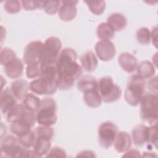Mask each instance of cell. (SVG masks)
<instances>
[{
	"label": "cell",
	"mask_w": 158,
	"mask_h": 158,
	"mask_svg": "<svg viewBox=\"0 0 158 158\" xmlns=\"http://www.w3.org/2000/svg\"><path fill=\"white\" fill-rule=\"evenodd\" d=\"M151 40L156 48L157 47V28L155 27L151 31Z\"/></svg>",
	"instance_id": "cell-40"
},
{
	"label": "cell",
	"mask_w": 158,
	"mask_h": 158,
	"mask_svg": "<svg viewBox=\"0 0 158 158\" xmlns=\"http://www.w3.org/2000/svg\"><path fill=\"white\" fill-rule=\"evenodd\" d=\"M94 50L98 57L102 61L112 60L116 54L115 45L110 41L101 40L97 42Z\"/></svg>",
	"instance_id": "cell-11"
},
{
	"label": "cell",
	"mask_w": 158,
	"mask_h": 158,
	"mask_svg": "<svg viewBox=\"0 0 158 158\" xmlns=\"http://www.w3.org/2000/svg\"><path fill=\"white\" fill-rule=\"evenodd\" d=\"M148 87L152 93H157V77H153L149 81Z\"/></svg>",
	"instance_id": "cell-39"
},
{
	"label": "cell",
	"mask_w": 158,
	"mask_h": 158,
	"mask_svg": "<svg viewBox=\"0 0 158 158\" xmlns=\"http://www.w3.org/2000/svg\"><path fill=\"white\" fill-rule=\"evenodd\" d=\"M118 62L121 68L128 73L134 72L138 67L137 59L128 52L121 53L118 57Z\"/></svg>",
	"instance_id": "cell-17"
},
{
	"label": "cell",
	"mask_w": 158,
	"mask_h": 158,
	"mask_svg": "<svg viewBox=\"0 0 158 158\" xmlns=\"http://www.w3.org/2000/svg\"><path fill=\"white\" fill-rule=\"evenodd\" d=\"M83 101L88 107L91 108L98 107L102 101L98 88L84 92Z\"/></svg>",
	"instance_id": "cell-22"
},
{
	"label": "cell",
	"mask_w": 158,
	"mask_h": 158,
	"mask_svg": "<svg viewBox=\"0 0 158 158\" xmlns=\"http://www.w3.org/2000/svg\"><path fill=\"white\" fill-rule=\"evenodd\" d=\"M145 87L146 81L144 79L138 75L131 76L128 80L125 91L124 98L126 102L133 107L138 106L144 94Z\"/></svg>",
	"instance_id": "cell-5"
},
{
	"label": "cell",
	"mask_w": 158,
	"mask_h": 158,
	"mask_svg": "<svg viewBox=\"0 0 158 158\" xmlns=\"http://www.w3.org/2000/svg\"><path fill=\"white\" fill-rule=\"evenodd\" d=\"M114 148L118 152H125L131 148L132 141L130 136L126 131L117 132L115 141Z\"/></svg>",
	"instance_id": "cell-18"
},
{
	"label": "cell",
	"mask_w": 158,
	"mask_h": 158,
	"mask_svg": "<svg viewBox=\"0 0 158 158\" xmlns=\"http://www.w3.org/2000/svg\"><path fill=\"white\" fill-rule=\"evenodd\" d=\"M140 117L149 125L157 124V93H148L143 95L140 101Z\"/></svg>",
	"instance_id": "cell-4"
},
{
	"label": "cell",
	"mask_w": 158,
	"mask_h": 158,
	"mask_svg": "<svg viewBox=\"0 0 158 158\" xmlns=\"http://www.w3.org/2000/svg\"><path fill=\"white\" fill-rule=\"evenodd\" d=\"M1 154L2 157H37L33 150L24 148L18 138L12 135H7L2 139Z\"/></svg>",
	"instance_id": "cell-3"
},
{
	"label": "cell",
	"mask_w": 158,
	"mask_h": 158,
	"mask_svg": "<svg viewBox=\"0 0 158 158\" xmlns=\"http://www.w3.org/2000/svg\"><path fill=\"white\" fill-rule=\"evenodd\" d=\"M98 89L102 101L106 103L117 101L122 93L120 87L114 83L112 78L109 76L103 77L98 81Z\"/></svg>",
	"instance_id": "cell-7"
},
{
	"label": "cell",
	"mask_w": 158,
	"mask_h": 158,
	"mask_svg": "<svg viewBox=\"0 0 158 158\" xmlns=\"http://www.w3.org/2000/svg\"><path fill=\"white\" fill-rule=\"evenodd\" d=\"M78 1H62L58 14L60 19L65 22L71 21L77 15L76 4Z\"/></svg>",
	"instance_id": "cell-13"
},
{
	"label": "cell",
	"mask_w": 158,
	"mask_h": 158,
	"mask_svg": "<svg viewBox=\"0 0 158 158\" xmlns=\"http://www.w3.org/2000/svg\"><path fill=\"white\" fill-rule=\"evenodd\" d=\"M41 104V100L36 96L28 93L23 100V105L26 109L32 112H37Z\"/></svg>",
	"instance_id": "cell-27"
},
{
	"label": "cell",
	"mask_w": 158,
	"mask_h": 158,
	"mask_svg": "<svg viewBox=\"0 0 158 158\" xmlns=\"http://www.w3.org/2000/svg\"><path fill=\"white\" fill-rule=\"evenodd\" d=\"M147 126L139 124L132 130V138L134 144L137 146H142L146 143Z\"/></svg>",
	"instance_id": "cell-24"
},
{
	"label": "cell",
	"mask_w": 158,
	"mask_h": 158,
	"mask_svg": "<svg viewBox=\"0 0 158 158\" xmlns=\"http://www.w3.org/2000/svg\"><path fill=\"white\" fill-rule=\"evenodd\" d=\"M89 10L94 15H101L105 10L106 4L104 1H85Z\"/></svg>",
	"instance_id": "cell-28"
},
{
	"label": "cell",
	"mask_w": 158,
	"mask_h": 158,
	"mask_svg": "<svg viewBox=\"0 0 158 158\" xmlns=\"http://www.w3.org/2000/svg\"><path fill=\"white\" fill-rule=\"evenodd\" d=\"M41 75V64H33L27 65L26 75L28 78H35Z\"/></svg>",
	"instance_id": "cell-34"
},
{
	"label": "cell",
	"mask_w": 158,
	"mask_h": 158,
	"mask_svg": "<svg viewBox=\"0 0 158 158\" xmlns=\"http://www.w3.org/2000/svg\"><path fill=\"white\" fill-rule=\"evenodd\" d=\"M114 31H119L127 27V20L124 15L115 12L111 14L107 19L106 22Z\"/></svg>",
	"instance_id": "cell-19"
},
{
	"label": "cell",
	"mask_w": 158,
	"mask_h": 158,
	"mask_svg": "<svg viewBox=\"0 0 158 158\" xmlns=\"http://www.w3.org/2000/svg\"><path fill=\"white\" fill-rule=\"evenodd\" d=\"M35 131L30 130L27 133L22 135L20 137H17L20 143L25 148H30L33 144L35 139Z\"/></svg>",
	"instance_id": "cell-33"
},
{
	"label": "cell",
	"mask_w": 158,
	"mask_h": 158,
	"mask_svg": "<svg viewBox=\"0 0 158 158\" xmlns=\"http://www.w3.org/2000/svg\"><path fill=\"white\" fill-rule=\"evenodd\" d=\"M35 133L36 135H41L52 139L54 136V130L50 126H43L40 125L36 127Z\"/></svg>",
	"instance_id": "cell-37"
},
{
	"label": "cell",
	"mask_w": 158,
	"mask_h": 158,
	"mask_svg": "<svg viewBox=\"0 0 158 158\" xmlns=\"http://www.w3.org/2000/svg\"><path fill=\"white\" fill-rule=\"evenodd\" d=\"M16 57L15 52L10 48H4L1 51L0 62L2 65L5 66L7 64Z\"/></svg>",
	"instance_id": "cell-31"
},
{
	"label": "cell",
	"mask_w": 158,
	"mask_h": 158,
	"mask_svg": "<svg viewBox=\"0 0 158 158\" xmlns=\"http://www.w3.org/2000/svg\"><path fill=\"white\" fill-rule=\"evenodd\" d=\"M123 157H141L140 152L136 149H128L125 152V154L123 155Z\"/></svg>",
	"instance_id": "cell-41"
},
{
	"label": "cell",
	"mask_w": 158,
	"mask_h": 158,
	"mask_svg": "<svg viewBox=\"0 0 158 158\" xmlns=\"http://www.w3.org/2000/svg\"><path fill=\"white\" fill-rule=\"evenodd\" d=\"M46 157H66L67 154L62 148L55 146L51 149L46 156Z\"/></svg>",
	"instance_id": "cell-38"
},
{
	"label": "cell",
	"mask_w": 158,
	"mask_h": 158,
	"mask_svg": "<svg viewBox=\"0 0 158 158\" xmlns=\"http://www.w3.org/2000/svg\"><path fill=\"white\" fill-rule=\"evenodd\" d=\"M96 35L101 40L110 41L115 36V31L106 22H102L98 26Z\"/></svg>",
	"instance_id": "cell-26"
},
{
	"label": "cell",
	"mask_w": 158,
	"mask_h": 158,
	"mask_svg": "<svg viewBox=\"0 0 158 158\" xmlns=\"http://www.w3.org/2000/svg\"><path fill=\"white\" fill-rule=\"evenodd\" d=\"M77 54L70 48L63 49L57 58V88L60 90L70 89L82 74L81 66L77 62Z\"/></svg>",
	"instance_id": "cell-1"
},
{
	"label": "cell",
	"mask_w": 158,
	"mask_h": 158,
	"mask_svg": "<svg viewBox=\"0 0 158 158\" xmlns=\"http://www.w3.org/2000/svg\"><path fill=\"white\" fill-rule=\"evenodd\" d=\"M29 85L26 80H17L12 83L10 89L11 91L19 101H22L25 99L28 94Z\"/></svg>",
	"instance_id": "cell-20"
},
{
	"label": "cell",
	"mask_w": 158,
	"mask_h": 158,
	"mask_svg": "<svg viewBox=\"0 0 158 158\" xmlns=\"http://www.w3.org/2000/svg\"><path fill=\"white\" fill-rule=\"evenodd\" d=\"M143 157H156V155H154L152 152H144V154H143L142 156Z\"/></svg>",
	"instance_id": "cell-43"
},
{
	"label": "cell",
	"mask_w": 158,
	"mask_h": 158,
	"mask_svg": "<svg viewBox=\"0 0 158 158\" xmlns=\"http://www.w3.org/2000/svg\"><path fill=\"white\" fill-rule=\"evenodd\" d=\"M146 143L149 146H154L157 148V127L150 125L146 128Z\"/></svg>",
	"instance_id": "cell-29"
},
{
	"label": "cell",
	"mask_w": 158,
	"mask_h": 158,
	"mask_svg": "<svg viewBox=\"0 0 158 158\" xmlns=\"http://www.w3.org/2000/svg\"><path fill=\"white\" fill-rule=\"evenodd\" d=\"M62 42L56 36L48 38L43 43L41 56L40 63L42 65L56 64L61 52Z\"/></svg>",
	"instance_id": "cell-8"
},
{
	"label": "cell",
	"mask_w": 158,
	"mask_h": 158,
	"mask_svg": "<svg viewBox=\"0 0 158 158\" xmlns=\"http://www.w3.org/2000/svg\"><path fill=\"white\" fill-rule=\"evenodd\" d=\"M33 126L34 124L30 120L26 118H23L11 122L10 128L14 135L20 137L31 130V128Z\"/></svg>",
	"instance_id": "cell-16"
},
{
	"label": "cell",
	"mask_w": 158,
	"mask_h": 158,
	"mask_svg": "<svg viewBox=\"0 0 158 158\" xmlns=\"http://www.w3.org/2000/svg\"><path fill=\"white\" fill-rule=\"evenodd\" d=\"M60 5V1H44L43 9L48 14L53 15L59 12Z\"/></svg>",
	"instance_id": "cell-32"
},
{
	"label": "cell",
	"mask_w": 158,
	"mask_h": 158,
	"mask_svg": "<svg viewBox=\"0 0 158 158\" xmlns=\"http://www.w3.org/2000/svg\"><path fill=\"white\" fill-rule=\"evenodd\" d=\"M77 157H95L94 152L89 150H85L78 152Z\"/></svg>",
	"instance_id": "cell-42"
},
{
	"label": "cell",
	"mask_w": 158,
	"mask_h": 158,
	"mask_svg": "<svg viewBox=\"0 0 158 158\" xmlns=\"http://www.w3.org/2000/svg\"><path fill=\"white\" fill-rule=\"evenodd\" d=\"M51 139L48 137L41 135H36L32 147L37 157H41L47 155L51 149Z\"/></svg>",
	"instance_id": "cell-14"
},
{
	"label": "cell",
	"mask_w": 158,
	"mask_h": 158,
	"mask_svg": "<svg viewBox=\"0 0 158 158\" xmlns=\"http://www.w3.org/2000/svg\"><path fill=\"white\" fill-rule=\"evenodd\" d=\"M136 37L140 44H148L151 41V31L146 27H140L136 31Z\"/></svg>",
	"instance_id": "cell-30"
},
{
	"label": "cell",
	"mask_w": 158,
	"mask_h": 158,
	"mask_svg": "<svg viewBox=\"0 0 158 158\" xmlns=\"http://www.w3.org/2000/svg\"><path fill=\"white\" fill-rule=\"evenodd\" d=\"M43 43L40 41L29 43L24 50L23 59L27 65L40 63V56Z\"/></svg>",
	"instance_id": "cell-10"
},
{
	"label": "cell",
	"mask_w": 158,
	"mask_h": 158,
	"mask_svg": "<svg viewBox=\"0 0 158 158\" xmlns=\"http://www.w3.org/2000/svg\"><path fill=\"white\" fill-rule=\"evenodd\" d=\"M17 99L13 94L10 88L2 89L0 96V108L3 115H6L17 104Z\"/></svg>",
	"instance_id": "cell-12"
},
{
	"label": "cell",
	"mask_w": 158,
	"mask_h": 158,
	"mask_svg": "<svg viewBox=\"0 0 158 158\" xmlns=\"http://www.w3.org/2000/svg\"><path fill=\"white\" fill-rule=\"evenodd\" d=\"M41 75L29 84L31 92L39 95H52L57 88V69L56 63L41 65Z\"/></svg>",
	"instance_id": "cell-2"
},
{
	"label": "cell",
	"mask_w": 158,
	"mask_h": 158,
	"mask_svg": "<svg viewBox=\"0 0 158 158\" xmlns=\"http://www.w3.org/2000/svg\"><path fill=\"white\" fill-rule=\"evenodd\" d=\"M117 134V127L110 122L102 123L98 130V138L99 145L104 149H108L114 144Z\"/></svg>",
	"instance_id": "cell-9"
},
{
	"label": "cell",
	"mask_w": 158,
	"mask_h": 158,
	"mask_svg": "<svg viewBox=\"0 0 158 158\" xmlns=\"http://www.w3.org/2000/svg\"><path fill=\"white\" fill-rule=\"evenodd\" d=\"M44 1H22V6L27 10L43 9Z\"/></svg>",
	"instance_id": "cell-36"
},
{
	"label": "cell",
	"mask_w": 158,
	"mask_h": 158,
	"mask_svg": "<svg viewBox=\"0 0 158 158\" xmlns=\"http://www.w3.org/2000/svg\"><path fill=\"white\" fill-rule=\"evenodd\" d=\"M57 104L52 98L41 100L40 106L36 112V122L40 125L52 126L57 122Z\"/></svg>",
	"instance_id": "cell-6"
},
{
	"label": "cell",
	"mask_w": 158,
	"mask_h": 158,
	"mask_svg": "<svg viewBox=\"0 0 158 158\" xmlns=\"http://www.w3.org/2000/svg\"><path fill=\"white\" fill-rule=\"evenodd\" d=\"M77 88L83 93L96 89L98 88V81L95 77L91 75H85L78 81Z\"/></svg>",
	"instance_id": "cell-25"
},
{
	"label": "cell",
	"mask_w": 158,
	"mask_h": 158,
	"mask_svg": "<svg viewBox=\"0 0 158 158\" xmlns=\"http://www.w3.org/2000/svg\"><path fill=\"white\" fill-rule=\"evenodd\" d=\"M81 67L86 72L94 71L98 64V59L93 51H88L83 54L80 58Z\"/></svg>",
	"instance_id": "cell-21"
},
{
	"label": "cell",
	"mask_w": 158,
	"mask_h": 158,
	"mask_svg": "<svg viewBox=\"0 0 158 158\" xmlns=\"http://www.w3.org/2000/svg\"><path fill=\"white\" fill-rule=\"evenodd\" d=\"M23 62L16 57L4 66V72L10 78L16 79L20 77L23 72Z\"/></svg>",
	"instance_id": "cell-15"
},
{
	"label": "cell",
	"mask_w": 158,
	"mask_h": 158,
	"mask_svg": "<svg viewBox=\"0 0 158 158\" xmlns=\"http://www.w3.org/2000/svg\"><path fill=\"white\" fill-rule=\"evenodd\" d=\"M137 75L143 79H148L154 77L156 69L154 64L148 60H143L137 67Z\"/></svg>",
	"instance_id": "cell-23"
},
{
	"label": "cell",
	"mask_w": 158,
	"mask_h": 158,
	"mask_svg": "<svg viewBox=\"0 0 158 158\" xmlns=\"http://www.w3.org/2000/svg\"><path fill=\"white\" fill-rule=\"evenodd\" d=\"M22 3L19 1H6L4 9L10 14H16L20 11Z\"/></svg>",
	"instance_id": "cell-35"
}]
</instances>
